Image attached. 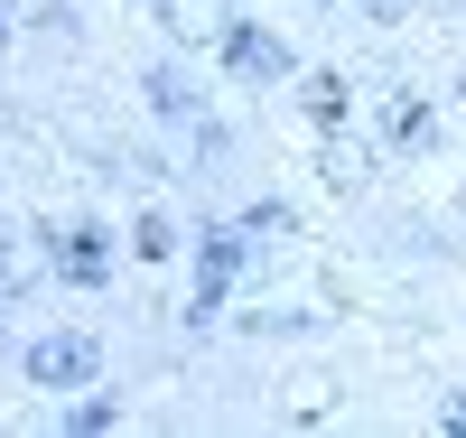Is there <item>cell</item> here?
Masks as SVG:
<instances>
[{
  "label": "cell",
  "instance_id": "obj_1",
  "mask_svg": "<svg viewBox=\"0 0 466 438\" xmlns=\"http://www.w3.org/2000/svg\"><path fill=\"white\" fill-rule=\"evenodd\" d=\"M159 28L187 37V47H206V37L233 28V0H159Z\"/></svg>",
  "mask_w": 466,
  "mask_h": 438
},
{
  "label": "cell",
  "instance_id": "obj_2",
  "mask_svg": "<svg viewBox=\"0 0 466 438\" xmlns=\"http://www.w3.org/2000/svg\"><path fill=\"white\" fill-rule=\"evenodd\" d=\"M28 373L47 382V392H56V382H85V373H94V336H47V345L28 354Z\"/></svg>",
  "mask_w": 466,
  "mask_h": 438
},
{
  "label": "cell",
  "instance_id": "obj_3",
  "mask_svg": "<svg viewBox=\"0 0 466 438\" xmlns=\"http://www.w3.org/2000/svg\"><path fill=\"white\" fill-rule=\"evenodd\" d=\"M224 47H233V66H243V75H280V66H289L280 37H252V28H224Z\"/></svg>",
  "mask_w": 466,
  "mask_h": 438
},
{
  "label": "cell",
  "instance_id": "obj_4",
  "mask_svg": "<svg viewBox=\"0 0 466 438\" xmlns=\"http://www.w3.org/2000/svg\"><path fill=\"white\" fill-rule=\"evenodd\" d=\"M56 270H66V280H103V270H112V252H103V233L85 224V233H66V252H56Z\"/></svg>",
  "mask_w": 466,
  "mask_h": 438
},
{
  "label": "cell",
  "instance_id": "obj_5",
  "mask_svg": "<svg viewBox=\"0 0 466 438\" xmlns=\"http://www.w3.org/2000/svg\"><path fill=\"white\" fill-rule=\"evenodd\" d=\"M382 131H392L401 149H430V131H439V122H430V103H420V94H392V112H382Z\"/></svg>",
  "mask_w": 466,
  "mask_h": 438
},
{
  "label": "cell",
  "instance_id": "obj_6",
  "mask_svg": "<svg viewBox=\"0 0 466 438\" xmlns=\"http://www.w3.org/2000/svg\"><path fill=\"white\" fill-rule=\"evenodd\" d=\"M364 168H373V158H364L355 140H327V149H318V178H327L336 196H355V187H364Z\"/></svg>",
  "mask_w": 466,
  "mask_h": 438
},
{
  "label": "cell",
  "instance_id": "obj_7",
  "mask_svg": "<svg viewBox=\"0 0 466 438\" xmlns=\"http://www.w3.org/2000/svg\"><path fill=\"white\" fill-rule=\"evenodd\" d=\"M299 103H308V122H327V131H336V122H345V75H308V94H299Z\"/></svg>",
  "mask_w": 466,
  "mask_h": 438
},
{
  "label": "cell",
  "instance_id": "obj_8",
  "mask_svg": "<svg viewBox=\"0 0 466 438\" xmlns=\"http://www.w3.org/2000/svg\"><path fill=\"white\" fill-rule=\"evenodd\" d=\"M131 252H140V261H168V252H177V233H168V215H140V233H131Z\"/></svg>",
  "mask_w": 466,
  "mask_h": 438
},
{
  "label": "cell",
  "instance_id": "obj_9",
  "mask_svg": "<svg viewBox=\"0 0 466 438\" xmlns=\"http://www.w3.org/2000/svg\"><path fill=\"white\" fill-rule=\"evenodd\" d=\"M410 10H457V0H410Z\"/></svg>",
  "mask_w": 466,
  "mask_h": 438
}]
</instances>
